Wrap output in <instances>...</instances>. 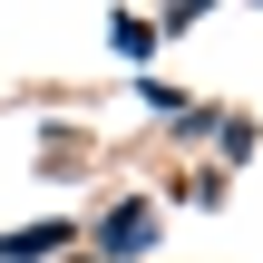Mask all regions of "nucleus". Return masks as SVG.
Wrapping results in <instances>:
<instances>
[{"label":"nucleus","mask_w":263,"mask_h":263,"mask_svg":"<svg viewBox=\"0 0 263 263\" xmlns=\"http://www.w3.org/2000/svg\"><path fill=\"white\" fill-rule=\"evenodd\" d=\"M98 244H107V254H137V244H156V215H146V205H107Z\"/></svg>","instance_id":"f257e3e1"},{"label":"nucleus","mask_w":263,"mask_h":263,"mask_svg":"<svg viewBox=\"0 0 263 263\" xmlns=\"http://www.w3.org/2000/svg\"><path fill=\"white\" fill-rule=\"evenodd\" d=\"M68 234L59 224H20V234H0V263H39V254H59Z\"/></svg>","instance_id":"f03ea898"}]
</instances>
